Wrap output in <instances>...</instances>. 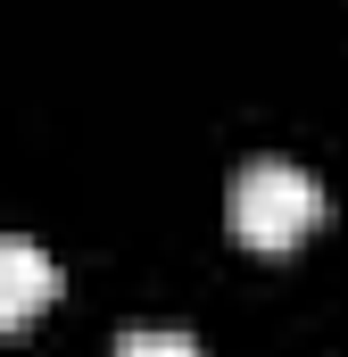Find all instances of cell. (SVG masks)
Listing matches in <instances>:
<instances>
[{
    "mask_svg": "<svg viewBox=\"0 0 348 357\" xmlns=\"http://www.w3.org/2000/svg\"><path fill=\"white\" fill-rule=\"evenodd\" d=\"M315 216H324V183L307 175L299 158H249L241 175L224 183V225L249 250H290Z\"/></svg>",
    "mask_w": 348,
    "mask_h": 357,
    "instance_id": "1",
    "label": "cell"
},
{
    "mask_svg": "<svg viewBox=\"0 0 348 357\" xmlns=\"http://www.w3.org/2000/svg\"><path fill=\"white\" fill-rule=\"evenodd\" d=\"M50 299H58V258L42 241H25V233H0V333L42 316Z\"/></svg>",
    "mask_w": 348,
    "mask_h": 357,
    "instance_id": "2",
    "label": "cell"
},
{
    "mask_svg": "<svg viewBox=\"0 0 348 357\" xmlns=\"http://www.w3.org/2000/svg\"><path fill=\"white\" fill-rule=\"evenodd\" d=\"M108 357H199V341H191L182 324H125Z\"/></svg>",
    "mask_w": 348,
    "mask_h": 357,
    "instance_id": "3",
    "label": "cell"
}]
</instances>
